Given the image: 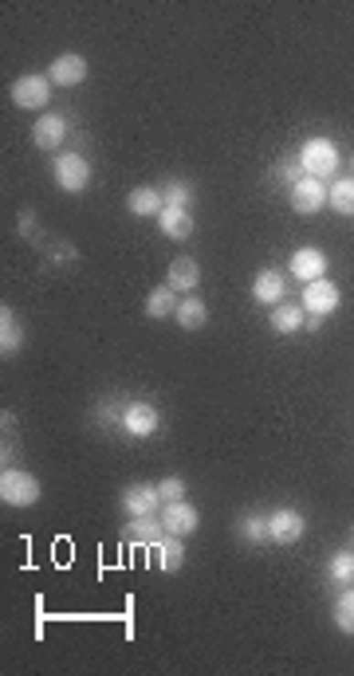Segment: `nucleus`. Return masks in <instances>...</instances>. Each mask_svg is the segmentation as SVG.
<instances>
[{
	"label": "nucleus",
	"mask_w": 354,
	"mask_h": 676,
	"mask_svg": "<svg viewBox=\"0 0 354 676\" xmlns=\"http://www.w3.org/2000/svg\"><path fill=\"white\" fill-rule=\"evenodd\" d=\"M299 166H304L307 177L327 181L338 169V145L331 138H307L304 150H299Z\"/></svg>",
	"instance_id": "nucleus-1"
},
{
	"label": "nucleus",
	"mask_w": 354,
	"mask_h": 676,
	"mask_svg": "<svg viewBox=\"0 0 354 676\" xmlns=\"http://www.w3.org/2000/svg\"><path fill=\"white\" fill-rule=\"evenodd\" d=\"M0 499L8 508H32V503H39V480L24 468H5L0 472Z\"/></svg>",
	"instance_id": "nucleus-2"
},
{
	"label": "nucleus",
	"mask_w": 354,
	"mask_h": 676,
	"mask_svg": "<svg viewBox=\"0 0 354 676\" xmlns=\"http://www.w3.org/2000/svg\"><path fill=\"white\" fill-rule=\"evenodd\" d=\"M51 99V79L48 75H20L12 83V102L20 111H44Z\"/></svg>",
	"instance_id": "nucleus-3"
},
{
	"label": "nucleus",
	"mask_w": 354,
	"mask_h": 676,
	"mask_svg": "<svg viewBox=\"0 0 354 676\" xmlns=\"http://www.w3.org/2000/svg\"><path fill=\"white\" fill-rule=\"evenodd\" d=\"M56 185L63 193H83L91 185V166L83 154H59L56 157Z\"/></svg>",
	"instance_id": "nucleus-4"
},
{
	"label": "nucleus",
	"mask_w": 354,
	"mask_h": 676,
	"mask_svg": "<svg viewBox=\"0 0 354 676\" xmlns=\"http://www.w3.org/2000/svg\"><path fill=\"white\" fill-rule=\"evenodd\" d=\"M304 515H299L295 508H275L268 515V539L280 542V547H292V542L304 539Z\"/></svg>",
	"instance_id": "nucleus-5"
},
{
	"label": "nucleus",
	"mask_w": 354,
	"mask_h": 676,
	"mask_svg": "<svg viewBox=\"0 0 354 676\" xmlns=\"http://www.w3.org/2000/svg\"><path fill=\"white\" fill-rule=\"evenodd\" d=\"M304 311L319 315V319H327V315L338 311V287L327 280V275H323V280H311L304 287Z\"/></svg>",
	"instance_id": "nucleus-6"
},
{
	"label": "nucleus",
	"mask_w": 354,
	"mask_h": 676,
	"mask_svg": "<svg viewBox=\"0 0 354 676\" xmlns=\"http://www.w3.org/2000/svg\"><path fill=\"white\" fill-rule=\"evenodd\" d=\"M157 409L150 405V402H134V405H126L123 409V429L134 436V441H146V436H154L157 433Z\"/></svg>",
	"instance_id": "nucleus-7"
},
{
	"label": "nucleus",
	"mask_w": 354,
	"mask_h": 676,
	"mask_svg": "<svg viewBox=\"0 0 354 676\" xmlns=\"http://www.w3.org/2000/svg\"><path fill=\"white\" fill-rule=\"evenodd\" d=\"M162 523H166V531L169 535H193L197 527H201V511L193 508V503H186V499H174V503H166V511H162Z\"/></svg>",
	"instance_id": "nucleus-8"
},
{
	"label": "nucleus",
	"mask_w": 354,
	"mask_h": 676,
	"mask_svg": "<svg viewBox=\"0 0 354 676\" xmlns=\"http://www.w3.org/2000/svg\"><path fill=\"white\" fill-rule=\"evenodd\" d=\"M48 79H51L56 87H79V83L87 79V59L79 56V51H63V56L51 59Z\"/></svg>",
	"instance_id": "nucleus-9"
},
{
	"label": "nucleus",
	"mask_w": 354,
	"mask_h": 676,
	"mask_svg": "<svg viewBox=\"0 0 354 676\" xmlns=\"http://www.w3.org/2000/svg\"><path fill=\"white\" fill-rule=\"evenodd\" d=\"M323 205H327V189H323L319 177H299V181L292 185V209H295L299 217L319 213Z\"/></svg>",
	"instance_id": "nucleus-10"
},
{
	"label": "nucleus",
	"mask_w": 354,
	"mask_h": 676,
	"mask_svg": "<svg viewBox=\"0 0 354 676\" xmlns=\"http://www.w3.org/2000/svg\"><path fill=\"white\" fill-rule=\"evenodd\" d=\"M63 138H68V118L63 114H39L32 126V142L39 150H59Z\"/></svg>",
	"instance_id": "nucleus-11"
},
{
	"label": "nucleus",
	"mask_w": 354,
	"mask_h": 676,
	"mask_svg": "<svg viewBox=\"0 0 354 676\" xmlns=\"http://www.w3.org/2000/svg\"><path fill=\"white\" fill-rule=\"evenodd\" d=\"M284 287L287 280L275 268H260L256 280H252V299L260 303V307H275V303H284Z\"/></svg>",
	"instance_id": "nucleus-12"
},
{
	"label": "nucleus",
	"mask_w": 354,
	"mask_h": 676,
	"mask_svg": "<svg viewBox=\"0 0 354 676\" xmlns=\"http://www.w3.org/2000/svg\"><path fill=\"white\" fill-rule=\"evenodd\" d=\"M150 551H154L157 570H166V574H177L181 563H186V542H181V535H169V531H166Z\"/></svg>",
	"instance_id": "nucleus-13"
},
{
	"label": "nucleus",
	"mask_w": 354,
	"mask_h": 676,
	"mask_svg": "<svg viewBox=\"0 0 354 676\" xmlns=\"http://www.w3.org/2000/svg\"><path fill=\"white\" fill-rule=\"evenodd\" d=\"M268 323H272L275 335H295V330L307 327V311H304V303H275Z\"/></svg>",
	"instance_id": "nucleus-14"
},
{
	"label": "nucleus",
	"mask_w": 354,
	"mask_h": 676,
	"mask_svg": "<svg viewBox=\"0 0 354 676\" xmlns=\"http://www.w3.org/2000/svg\"><path fill=\"white\" fill-rule=\"evenodd\" d=\"M292 275H295V280H304V284L323 280V275H327V256H323L319 248H299V252H292Z\"/></svg>",
	"instance_id": "nucleus-15"
},
{
	"label": "nucleus",
	"mask_w": 354,
	"mask_h": 676,
	"mask_svg": "<svg viewBox=\"0 0 354 676\" xmlns=\"http://www.w3.org/2000/svg\"><path fill=\"white\" fill-rule=\"evenodd\" d=\"M162 496H157V484H130L123 492V508L126 515H154Z\"/></svg>",
	"instance_id": "nucleus-16"
},
{
	"label": "nucleus",
	"mask_w": 354,
	"mask_h": 676,
	"mask_svg": "<svg viewBox=\"0 0 354 676\" xmlns=\"http://www.w3.org/2000/svg\"><path fill=\"white\" fill-rule=\"evenodd\" d=\"M166 284L174 291H193L197 284H201V263H197L193 256H174L169 260V272H166Z\"/></svg>",
	"instance_id": "nucleus-17"
},
{
	"label": "nucleus",
	"mask_w": 354,
	"mask_h": 676,
	"mask_svg": "<svg viewBox=\"0 0 354 676\" xmlns=\"http://www.w3.org/2000/svg\"><path fill=\"white\" fill-rule=\"evenodd\" d=\"M126 209L134 217H162V209H166V193L162 189H154V185H142V189H134L126 197Z\"/></svg>",
	"instance_id": "nucleus-18"
},
{
	"label": "nucleus",
	"mask_w": 354,
	"mask_h": 676,
	"mask_svg": "<svg viewBox=\"0 0 354 676\" xmlns=\"http://www.w3.org/2000/svg\"><path fill=\"white\" fill-rule=\"evenodd\" d=\"M157 229H162L169 241H189V236H193V213H189V209L166 205L162 217H157Z\"/></svg>",
	"instance_id": "nucleus-19"
},
{
	"label": "nucleus",
	"mask_w": 354,
	"mask_h": 676,
	"mask_svg": "<svg viewBox=\"0 0 354 676\" xmlns=\"http://www.w3.org/2000/svg\"><path fill=\"white\" fill-rule=\"evenodd\" d=\"M126 535H130V542H142V547H154V542L166 535V523L157 520V515H130Z\"/></svg>",
	"instance_id": "nucleus-20"
},
{
	"label": "nucleus",
	"mask_w": 354,
	"mask_h": 676,
	"mask_svg": "<svg viewBox=\"0 0 354 676\" xmlns=\"http://www.w3.org/2000/svg\"><path fill=\"white\" fill-rule=\"evenodd\" d=\"M20 342H24V330H20V323H16V311L8 307H0V354H16L20 350Z\"/></svg>",
	"instance_id": "nucleus-21"
},
{
	"label": "nucleus",
	"mask_w": 354,
	"mask_h": 676,
	"mask_svg": "<svg viewBox=\"0 0 354 676\" xmlns=\"http://www.w3.org/2000/svg\"><path fill=\"white\" fill-rule=\"evenodd\" d=\"M177 291L169 287V284H162V287H154L150 295H146V315L150 319H166V315H177Z\"/></svg>",
	"instance_id": "nucleus-22"
},
{
	"label": "nucleus",
	"mask_w": 354,
	"mask_h": 676,
	"mask_svg": "<svg viewBox=\"0 0 354 676\" xmlns=\"http://www.w3.org/2000/svg\"><path fill=\"white\" fill-rule=\"evenodd\" d=\"M327 205H331L338 217H354V177H338L331 189H327Z\"/></svg>",
	"instance_id": "nucleus-23"
},
{
	"label": "nucleus",
	"mask_w": 354,
	"mask_h": 676,
	"mask_svg": "<svg viewBox=\"0 0 354 676\" xmlns=\"http://www.w3.org/2000/svg\"><path fill=\"white\" fill-rule=\"evenodd\" d=\"M174 319L186 327V330H201V327L209 323V307H205V303L197 299V295H189V299L177 303V315H174Z\"/></svg>",
	"instance_id": "nucleus-24"
},
{
	"label": "nucleus",
	"mask_w": 354,
	"mask_h": 676,
	"mask_svg": "<svg viewBox=\"0 0 354 676\" xmlns=\"http://www.w3.org/2000/svg\"><path fill=\"white\" fill-rule=\"evenodd\" d=\"M335 626H338V633L354 638V586L338 594V602H335Z\"/></svg>",
	"instance_id": "nucleus-25"
},
{
	"label": "nucleus",
	"mask_w": 354,
	"mask_h": 676,
	"mask_svg": "<svg viewBox=\"0 0 354 676\" xmlns=\"http://www.w3.org/2000/svg\"><path fill=\"white\" fill-rule=\"evenodd\" d=\"M327 574H331V582H338V586H350V582H354V551L331 554V566H327Z\"/></svg>",
	"instance_id": "nucleus-26"
},
{
	"label": "nucleus",
	"mask_w": 354,
	"mask_h": 676,
	"mask_svg": "<svg viewBox=\"0 0 354 676\" xmlns=\"http://www.w3.org/2000/svg\"><path fill=\"white\" fill-rule=\"evenodd\" d=\"M241 539L244 542H264L268 539V520H260V515H244V520H241Z\"/></svg>",
	"instance_id": "nucleus-27"
},
{
	"label": "nucleus",
	"mask_w": 354,
	"mask_h": 676,
	"mask_svg": "<svg viewBox=\"0 0 354 676\" xmlns=\"http://www.w3.org/2000/svg\"><path fill=\"white\" fill-rule=\"evenodd\" d=\"M189 201H193V189H189L186 181H166V205L189 209Z\"/></svg>",
	"instance_id": "nucleus-28"
},
{
	"label": "nucleus",
	"mask_w": 354,
	"mask_h": 676,
	"mask_svg": "<svg viewBox=\"0 0 354 676\" xmlns=\"http://www.w3.org/2000/svg\"><path fill=\"white\" fill-rule=\"evenodd\" d=\"M157 496H162V503L186 499V480L181 476H166V480H157Z\"/></svg>",
	"instance_id": "nucleus-29"
},
{
	"label": "nucleus",
	"mask_w": 354,
	"mask_h": 676,
	"mask_svg": "<svg viewBox=\"0 0 354 676\" xmlns=\"http://www.w3.org/2000/svg\"><path fill=\"white\" fill-rule=\"evenodd\" d=\"M350 177H354V154H350Z\"/></svg>",
	"instance_id": "nucleus-30"
}]
</instances>
